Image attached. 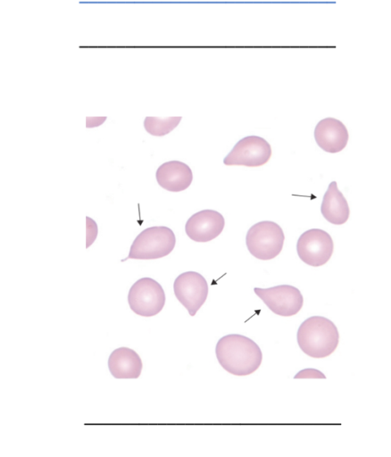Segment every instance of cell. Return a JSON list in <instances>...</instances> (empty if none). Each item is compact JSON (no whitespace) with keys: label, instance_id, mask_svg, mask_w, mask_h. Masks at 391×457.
I'll list each match as a JSON object with an SVG mask.
<instances>
[{"label":"cell","instance_id":"obj_1","mask_svg":"<svg viewBox=\"0 0 391 457\" xmlns=\"http://www.w3.org/2000/svg\"><path fill=\"white\" fill-rule=\"evenodd\" d=\"M215 353L220 366L236 376L254 373L262 361V353L257 344L238 334L222 337L216 345Z\"/></svg>","mask_w":391,"mask_h":457},{"label":"cell","instance_id":"obj_2","mask_svg":"<svg viewBox=\"0 0 391 457\" xmlns=\"http://www.w3.org/2000/svg\"><path fill=\"white\" fill-rule=\"evenodd\" d=\"M338 341L339 334L336 325L325 317H310L297 330L300 349L312 358L330 355L336 350Z\"/></svg>","mask_w":391,"mask_h":457},{"label":"cell","instance_id":"obj_3","mask_svg":"<svg viewBox=\"0 0 391 457\" xmlns=\"http://www.w3.org/2000/svg\"><path fill=\"white\" fill-rule=\"evenodd\" d=\"M176 244L174 232L168 227L154 226L142 230L134 239L127 259L154 260L171 253Z\"/></svg>","mask_w":391,"mask_h":457},{"label":"cell","instance_id":"obj_4","mask_svg":"<svg viewBox=\"0 0 391 457\" xmlns=\"http://www.w3.org/2000/svg\"><path fill=\"white\" fill-rule=\"evenodd\" d=\"M285 240L279 225L263 220L253 225L247 231L245 243L250 253L259 260H271L281 252Z\"/></svg>","mask_w":391,"mask_h":457},{"label":"cell","instance_id":"obj_5","mask_svg":"<svg viewBox=\"0 0 391 457\" xmlns=\"http://www.w3.org/2000/svg\"><path fill=\"white\" fill-rule=\"evenodd\" d=\"M128 303L136 314L152 317L158 314L164 307L165 293L156 280L142 278L131 286Z\"/></svg>","mask_w":391,"mask_h":457},{"label":"cell","instance_id":"obj_6","mask_svg":"<svg viewBox=\"0 0 391 457\" xmlns=\"http://www.w3.org/2000/svg\"><path fill=\"white\" fill-rule=\"evenodd\" d=\"M333 249L330 235L320 228L306 230L299 237L296 244L299 258L313 267L325 264L330 259Z\"/></svg>","mask_w":391,"mask_h":457},{"label":"cell","instance_id":"obj_7","mask_svg":"<svg viewBox=\"0 0 391 457\" xmlns=\"http://www.w3.org/2000/svg\"><path fill=\"white\" fill-rule=\"evenodd\" d=\"M271 156V146L264 138L247 136L240 139L223 159L225 165L259 167Z\"/></svg>","mask_w":391,"mask_h":457},{"label":"cell","instance_id":"obj_8","mask_svg":"<svg viewBox=\"0 0 391 457\" xmlns=\"http://www.w3.org/2000/svg\"><path fill=\"white\" fill-rule=\"evenodd\" d=\"M173 290L176 298L189 315L195 316L207 299L208 284L200 273L186 271L176 278Z\"/></svg>","mask_w":391,"mask_h":457},{"label":"cell","instance_id":"obj_9","mask_svg":"<svg viewBox=\"0 0 391 457\" xmlns=\"http://www.w3.org/2000/svg\"><path fill=\"white\" fill-rule=\"evenodd\" d=\"M254 293L272 312L279 316H293L303 307L304 298L300 290L290 285L255 287Z\"/></svg>","mask_w":391,"mask_h":457},{"label":"cell","instance_id":"obj_10","mask_svg":"<svg viewBox=\"0 0 391 457\" xmlns=\"http://www.w3.org/2000/svg\"><path fill=\"white\" fill-rule=\"evenodd\" d=\"M224 225V218L219 212L203 210L187 220L185 231L187 237L196 242H208L222 232Z\"/></svg>","mask_w":391,"mask_h":457},{"label":"cell","instance_id":"obj_11","mask_svg":"<svg viewBox=\"0 0 391 457\" xmlns=\"http://www.w3.org/2000/svg\"><path fill=\"white\" fill-rule=\"evenodd\" d=\"M314 138L322 150L336 154L346 146L349 135L342 121L335 118H325L316 125Z\"/></svg>","mask_w":391,"mask_h":457},{"label":"cell","instance_id":"obj_12","mask_svg":"<svg viewBox=\"0 0 391 457\" xmlns=\"http://www.w3.org/2000/svg\"><path fill=\"white\" fill-rule=\"evenodd\" d=\"M155 178L157 183L165 190L179 192L190 186L193 180V173L185 162L170 161L159 166Z\"/></svg>","mask_w":391,"mask_h":457},{"label":"cell","instance_id":"obj_13","mask_svg":"<svg viewBox=\"0 0 391 457\" xmlns=\"http://www.w3.org/2000/svg\"><path fill=\"white\" fill-rule=\"evenodd\" d=\"M139 355L129 347H120L112 352L108 359L111 374L118 379L137 378L142 371Z\"/></svg>","mask_w":391,"mask_h":457},{"label":"cell","instance_id":"obj_14","mask_svg":"<svg viewBox=\"0 0 391 457\" xmlns=\"http://www.w3.org/2000/svg\"><path fill=\"white\" fill-rule=\"evenodd\" d=\"M320 212L323 217L334 225H342L347 221L350 214L348 203L337 188L336 181L329 185L322 199Z\"/></svg>","mask_w":391,"mask_h":457},{"label":"cell","instance_id":"obj_15","mask_svg":"<svg viewBox=\"0 0 391 457\" xmlns=\"http://www.w3.org/2000/svg\"><path fill=\"white\" fill-rule=\"evenodd\" d=\"M180 120V116L164 119L147 116L145 118L144 127L150 135L162 137L172 131Z\"/></svg>","mask_w":391,"mask_h":457},{"label":"cell","instance_id":"obj_16","mask_svg":"<svg viewBox=\"0 0 391 457\" xmlns=\"http://www.w3.org/2000/svg\"><path fill=\"white\" fill-rule=\"evenodd\" d=\"M87 244L86 248H88L96 239L97 234H98V228L96 222L91 219L90 217L87 216Z\"/></svg>","mask_w":391,"mask_h":457},{"label":"cell","instance_id":"obj_17","mask_svg":"<svg viewBox=\"0 0 391 457\" xmlns=\"http://www.w3.org/2000/svg\"><path fill=\"white\" fill-rule=\"evenodd\" d=\"M294 378H326V376L319 370L308 368L298 371Z\"/></svg>","mask_w":391,"mask_h":457},{"label":"cell","instance_id":"obj_18","mask_svg":"<svg viewBox=\"0 0 391 457\" xmlns=\"http://www.w3.org/2000/svg\"><path fill=\"white\" fill-rule=\"evenodd\" d=\"M106 120V117H87V128H95L102 125Z\"/></svg>","mask_w":391,"mask_h":457}]
</instances>
